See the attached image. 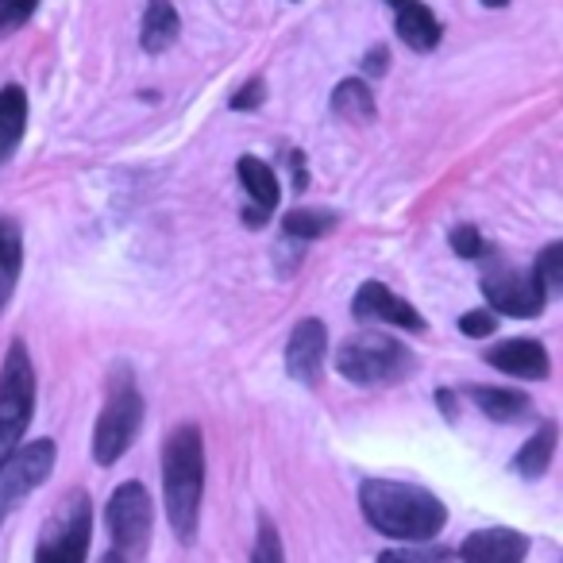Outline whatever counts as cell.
<instances>
[{
  "instance_id": "19",
  "label": "cell",
  "mask_w": 563,
  "mask_h": 563,
  "mask_svg": "<svg viewBox=\"0 0 563 563\" xmlns=\"http://www.w3.org/2000/svg\"><path fill=\"white\" fill-rule=\"evenodd\" d=\"M471 401L483 409L490 421L498 424H514V421H525L532 413V398L521 390H501V386H478L471 390Z\"/></svg>"
},
{
  "instance_id": "6",
  "label": "cell",
  "mask_w": 563,
  "mask_h": 563,
  "mask_svg": "<svg viewBox=\"0 0 563 563\" xmlns=\"http://www.w3.org/2000/svg\"><path fill=\"white\" fill-rule=\"evenodd\" d=\"M89 537H93V501L81 486H74L58 498L55 514L43 525L35 563H86Z\"/></svg>"
},
{
  "instance_id": "10",
  "label": "cell",
  "mask_w": 563,
  "mask_h": 563,
  "mask_svg": "<svg viewBox=\"0 0 563 563\" xmlns=\"http://www.w3.org/2000/svg\"><path fill=\"white\" fill-rule=\"evenodd\" d=\"M324 352H329V329H324V321H317V317L298 321L290 340H286V375L301 386H317L321 383Z\"/></svg>"
},
{
  "instance_id": "4",
  "label": "cell",
  "mask_w": 563,
  "mask_h": 563,
  "mask_svg": "<svg viewBox=\"0 0 563 563\" xmlns=\"http://www.w3.org/2000/svg\"><path fill=\"white\" fill-rule=\"evenodd\" d=\"M140 424H143V394L135 386V375L120 363L109 375V394H104V406L93 424V460L101 467H112L132 448Z\"/></svg>"
},
{
  "instance_id": "26",
  "label": "cell",
  "mask_w": 563,
  "mask_h": 563,
  "mask_svg": "<svg viewBox=\"0 0 563 563\" xmlns=\"http://www.w3.org/2000/svg\"><path fill=\"white\" fill-rule=\"evenodd\" d=\"M448 243H452V251H455L460 258H483V255H486V240L478 235V228H471V224L452 228Z\"/></svg>"
},
{
  "instance_id": "1",
  "label": "cell",
  "mask_w": 563,
  "mask_h": 563,
  "mask_svg": "<svg viewBox=\"0 0 563 563\" xmlns=\"http://www.w3.org/2000/svg\"><path fill=\"white\" fill-rule=\"evenodd\" d=\"M360 509L371 529L406 544H429L448 525V509L437 494L394 478H367L360 486Z\"/></svg>"
},
{
  "instance_id": "17",
  "label": "cell",
  "mask_w": 563,
  "mask_h": 563,
  "mask_svg": "<svg viewBox=\"0 0 563 563\" xmlns=\"http://www.w3.org/2000/svg\"><path fill=\"white\" fill-rule=\"evenodd\" d=\"M20 271H24V235L12 217H0V313L9 309L16 294Z\"/></svg>"
},
{
  "instance_id": "15",
  "label": "cell",
  "mask_w": 563,
  "mask_h": 563,
  "mask_svg": "<svg viewBox=\"0 0 563 563\" xmlns=\"http://www.w3.org/2000/svg\"><path fill=\"white\" fill-rule=\"evenodd\" d=\"M181 32V20L178 9H174L170 0H147V12H143V24H140V43L147 55H163L178 43Z\"/></svg>"
},
{
  "instance_id": "9",
  "label": "cell",
  "mask_w": 563,
  "mask_h": 563,
  "mask_svg": "<svg viewBox=\"0 0 563 563\" xmlns=\"http://www.w3.org/2000/svg\"><path fill=\"white\" fill-rule=\"evenodd\" d=\"M483 298L490 301L494 313L501 317H540L548 306V290L537 271H517L501 266L483 278Z\"/></svg>"
},
{
  "instance_id": "5",
  "label": "cell",
  "mask_w": 563,
  "mask_h": 563,
  "mask_svg": "<svg viewBox=\"0 0 563 563\" xmlns=\"http://www.w3.org/2000/svg\"><path fill=\"white\" fill-rule=\"evenodd\" d=\"M35 413V367L24 340H12L0 363V463L9 460L32 424Z\"/></svg>"
},
{
  "instance_id": "16",
  "label": "cell",
  "mask_w": 563,
  "mask_h": 563,
  "mask_svg": "<svg viewBox=\"0 0 563 563\" xmlns=\"http://www.w3.org/2000/svg\"><path fill=\"white\" fill-rule=\"evenodd\" d=\"M440 35H444V27H440V20L432 16V9H424L421 0H406L398 9V40L406 43L409 51L429 55L440 43Z\"/></svg>"
},
{
  "instance_id": "25",
  "label": "cell",
  "mask_w": 563,
  "mask_h": 563,
  "mask_svg": "<svg viewBox=\"0 0 563 563\" xmlns=\"http://www.w3.org/2000/svg\"><path fill=\"white\" fill-rule=\"evenodd\" d=\"M40 12V0H0V35H12Z\"/></svg>"
},
{
  "instance_id": "33",
  "label": "cell",
  "mask_w": 563,
  "mask_h": 563,
  "mask_svg": "<svg viewBox=\"0 0 563 563\" xmlns=\"http://www.w3.org/2000/svg\"><path fill=\"white\" fill-rule=\"evenodd\" d=\"M483 4H486V9H506L509 0H483Z\"/></svg>"
},
{
  "instance_id": "30",
  "label": "cell",
  "mask_w": 563,
  "mask_h": 563,
  "mask_svg": "<svg viewBox=\"0 0 563 563\" xmlns=\"http://www.w3.org/2000/svg\"><path fill=\"white\" fill-rule=\"evenodd\" d=\"M386 66H390V51H386V47L367 51V58H363V70H367L371 78H378V74H386Z\"/></svg>"
},
{
  "instance_id": "3",
  "label": "cell",
  "mask_w": 563,
  "mask_h": 563,
  "mask_svg": "<svg viewBox=\"0 0 563 563\" xmlns=\"http://www.w3.org/2000/svg\"><path fill=\"white\" fill-rule=\"evenodd\" d=\"M413 367H417L413 352L383 329L355 332L336 352V371L355 386H394Z\"/></svg>"
},
{
  "instance_id": "27",
  "label": "cell",
  "mask_w": 563,
  "mask_h": 563,
  "mask_svg": "<svg viewBox=\"0 0 563 563\" xmlns=\"http://www.w3.org/2000/svg\"><path fill=\"white\" fill-rule=\"evenodd\" d=\"M460 332L471 340L494 336V332H498V313H490V309H471V313L460 317Z\"/></svg>"
},
{
  "instance_id": "13",
  "label": "cell",
  "mask_w": 563,
  "mask_h": 563,
  "mask_svg": "<svg viewBox=\"0 0 563 563\" xmlns=\"http://www.w3.org/2000/svg\"><path fill=\"white\" fill-rule=\"evenodd\" d=\"M529 537L517 529H478L460 544L463 563H525Z\"/></svg>"
},
{
  "instance_id": "34",
  "label": "cell",
  "mask_w": 563,
  "mask_h": 563,
  "mask_svg": "<svg viewBox=\"0 0 563 563\" xmlns=\"http://www.w3.org/2000/svg\"><path fill=\"white\" fill-rule=\"evenodd\" d=\"M386 4H394V9H401V4H406V0H386Z\"/></svg>"
},
{
  "instance_id": "11",
  "label": "cell",
  "mask_w": 563,
  "mask_h": 563,
  "mask_svg": "<svg viewBox=\"0 0 563 563\" xmlns=\"http://www.w3.org/2000/svg\"><path fill=\"white\" fill-rule=\"evenodd\" d=\"M352 317L367 324H394V329H409V332L424 329V317L409 301H401L390 286H383V282H363L352 301Z\"/></svg>"
},
{
  "instance_id": "8",
  "label": "cell",
  "mask_w": 563,
  "mask_h": 563,
  "mask_svg": "<svg viewBox=\"0 0 563 563\" xmlns=\"http://www.w3.org/2000/svg\"><path fill=\"white\" fill-rule=\"evenodd\" d=\"M55 440H35V444H20L9 460L0 463V521L35 490L47 483V475L55 471Z\"/></svg>"
},
{
  "instance_id": "20",
  "label": "cell",
  "mask_w": 563,
  "mask_h": 563,
  "mask_svg": "<svg viewBox=\"0 0 563 563\" xmlns=\"http://www.w3.org/2000/svg\"><path fill=\"white\" fill-rule=\"evenodd\" d=\"M555 440H560V429H555V421H544L537 432H532V440H525L521 452L514 455V471L521 478H540L548 475V467H552V455H555Z\"/></svg>"
},
{
  "instance_id": "23",
  "label": "cell",
  "mask_w": 563,
  "mask_h": 563,
  "mask_svg": "<svg viewBox=\"0 0 563 563\" xmlns=\"http://www.w3.org/2000/svg\"><path fill=\"white\" fill-rule=\"evenodd\" d=\"M251 563H286V555H282V537L271 517H258V537H255V548H251Z\"/></svg>"
},
{
  "instance_id": "7",
  "label": "cell",
  "mask_w": 563,
  "mask_h": 563,
  "mask_svg": "<svg viewBox=\"0 0 563 563\" xmlns=\"http://www.w3.org/2000/svg\"><path fill=\"white\" fill-rule=\"evenodd\" d=\"M104 521L112 532V548L124 555L128 563H140L151 544V529H155V501H151L143 483H120L104 509Z\"/></svg>"
},
{
  "instance_id": "21",
  "label": "cell",
  "mask_w": 563,
  "mask_h": 563,
  "mask_svg": "<svg viewBox=\"0 0 563 563\" xmlns=\"http://www.w3.org/2000/svg\"><path fill=\"white\" fill-rule=\"evenodd\" d=\"M332 112H336L340 120H352V124H371L375 112H378V104H375V93H371L367 81L347 78L332 89Z\"/></svg>"
},
{
  "instance_id": "18",
  "label": "cell",
  "mask_w": 563,
  "mask_h": 563,
  "mask_svg": "<svg viewBox=\"0 0 563 563\" xmlns=\"http://www.w3.org/2000/svg\"><path fill=\"white\" fill-rule=\"evenodd\" d=\"M27 128V93L20 86L0 89V166L16 155Z\"/></svg>"
},
{
  "instance_id": "32",
  "label": "cell",
  "mask_w": 563,
  "mask_h": 563,
  "mask_svg": "<svg viewBox=\"0 0 563 563\" xmlns=\"http://www.w3.org/2000/svg\"><path fill=\"white\" fill-rule=\"evenodd\" d=\"M101 563H128V560L117 552V548H112V552H104V555H101Z\"/></svg>"
},
{
  "instance_id": "14",
  "label": "cell",
  "mask_w": 563,
  "mask_h": 563,
  "mask_svg": "<svg viewBox=\"0 0 563 563\" xmlns=\"http://www.w3.org/2000/svg\"><path fill=\"white\" fill-rule=\"evenodd\" d=\"M240 186L243 194L251 197V209L243 212L247 224H263L274 209H278V197H282V186H278V174L255 155H243L240 158Z\"/></svg>"
},
{
  "instance_id": "24",
  "label": "cell",
  "mask_w": 563,
  "mask_h": 563,
  "mask_svg": "<svg viewBox=\"0 0 563 563\" xmlns=\"http://www.w3.org/2000/svg\"><path fill=\"white\" fill-rule=\"evenodd\" d=\"M532 271L540 274V282H544L548 294H560L563 290V243H548V247L540 251V258H537Z\"/></svg>"
},
{
  "instance_id": "2",
  "label": "cell",
  "mask_w": 563,
  "mask_h": 563,
  "mask_svg": "<svg viewBox=\"0 0 563 563\" xmlns=\"http://www.w3.org/2000/svg\"><path fill=\"white\" fill-rule=\"evenodd\" d=\"M166 521L181 544H194L205 498V437L197 424H178L163 444Z\"/></svg>"
},
{
  "instance_id": "29",
  "label": "cell",
  "mask_w": 563,
  "mask_h": 563,
  "mask_svg": "<svg viewBox=\"0 0 563 563\" xmlns=\"http://www.w3.org/2000/svg\"><path fill=\"white\" fill-rule=\"evenodd\" d=\"M263 101H266L263 78H251L247 86L240 89V93H232V109H235V112H251V109H258Z\"/></svg>"
},
{
  "instance_id": "28",
  "label": "cell",
  "mask_w": 563,
  "mask_h": 563,
  "mask_svg": "<svg viewBox=\"0 0 563 563\" xmlns=\"http://www.w3.org/2000/svg\"><path fill=\"white\" fill-rule=\"evenodd\" d=\"M448 552L444 548H390V552H383L375 563H444Z\"/></svg>"
},
{
  "instance_id": "31",
  "label": "cell",
  "mask_w": 563,
  "mask_h": 563,
  "mask_svg": "<svg viewBox=\"0 0 563 563\" xmlns=\"http://www.w3.org/2000/svg\"><path fill=\"white\" fill-rule=\"evenodd\" d=\"M437 406L444 409L448 421H455V398H452V390H437Z\"/></svg>"
},
{
  "instance_id": "12",
  "label": "cell",
  "mask_w": 563,
  "mask_h": 563,
  "mask_svg": "<svg viewBox=\"0 0 563 563\" xmlns=\"http://www.w3.org/2000/svg\"><path fill=\"white\" fill-rule=\"evenodd\" d=\"M483 360L501 375L529 378V383H540V378L552 375V363H548V352L540 340H501L490 352H483Z\"/></svg>"
},
{
  "instance_id": "22",
  "label": "cell",
  "mask_w": 563,
  "mask_h": 563,
  "mask_svg": "<svg viewBox=\"0 0 563 563\" xmlns=\"http://www.w3.org/2000/svg\"><path fill=\"white\" fill-rule=\"evenodd\" d=\"M336 224L340 217L329 209H290L282 217V232L294 235V240H317V235H329Z\"/></svg>"
}]
</instances>
